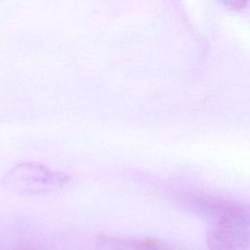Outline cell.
Here are the masks:
<instances>
[{
	"mask_svg": "<svg viewBox=\"0 0 250 250\" xmlns=\"http://www.w3.org/2000/svg\"><path fill=\"white\" fill-rule=\"evenodd\" d=\"M71 183L70 175L33 161L16 164L2 179L6 189L21 195L56 193L67 188Z\"/></svg>",
	"mask_w": 250,
	"mask_h": 250,
	"instance_id": "obj_1",
	"label": "cell"
},
{
	"mask_svg": "<svg viewBox=\"0 0 250 250\" xmlns=\"http://www.w3.org/2000/svg\"><path fill=\"white\" fill-rule=\"evenodd\" d=\"M208 250H250V204L208 224Z\"/></svg>",
	"mask_w": 250,
	"mask_h": 250,
	"instance_id": "obj_2",
	"label": "cell"
},
{
	"mask_svg": "<svg viewBox=\"0 0 250 250\" xmlns=\"http://www.w3.org/2000/svg\"><path fill=\"white\" fill-rule=\"evenodd\" d=\"M96 250H183L155 237H129L100 234L96 239Z\"/></svg>",
	"mask_w": 250,
	"mask_h": 250,
	"instance_id": "obj_3",
	"label": "cell"
},
{
	"mask_svg": "<svg viewBox=\"0 0 250 250\" xmlns=\"http://www.w3.org/2000/svg\"><path fill=\"white\" fill-rule=\"evenodd\" d=\"M221 2L226 8L234 12L243 10L248 4V0H221Z\"/></svg>",
	"mask_w": 250,
	"mask_h": 250,
	"instance_id": "obj_4",
	"label": "cell"
}]
</instances>
